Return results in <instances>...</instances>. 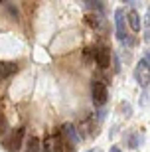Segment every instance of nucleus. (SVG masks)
Returning <instances> with one entry per match:
<instances>
[{"instance_id":"3","label":"nucleus","mask_w":150,"mask_h":152,"mask_svg":"<svg viewBox=\"0 0 150 152\" xmlns=\"http://www.w3.org/2000/svg\"><path fill=\"white\" fill-rule=\"evenodd\" d=\"M134 75H136V81H138L140 87H148L150 85V65L144 61V59H140L136 69H134Z\"/></svg>"},{"instance_id":"1","label":"nucleus","mask_w":150,"mask_h":152,"mask_svg":"<svg viewBox=\"0 0 150 152\" xmlns=\"http://www.w3.org/2000/svg\"><path fill=\"white\" fill-rule=\"evenodd\" d=\"M91 95H93V103L95 107H103L109 99V91H107V85L101 83V81H95L93 87H91Z\"/></svg>"},{"instance_id":"7","label":"nucleus","mask_w":150,"mask_h":152,"mask_svg":"<svg viewBox=\"0 0 150 152\" xmlns=\"http://www.w3.org/2000/svg\"><path fill=\"white\" fill-rule=\"evenodd\" d=\"M16 69H18L16 63H10V61H0V79L10 77L12 73H16Z\"/></svg>"},{"instance_id":"10","label":"nucleus","mask_w":150,"mask_h":152,"mask_svg":"<svg viewBox=\"0 0 150 152\" xmlns=\"http://www.w3.org/2000/svg\"><path fill=\"white\" fill-rule=\"evenodd\" d=\"M140 138H142V136H138V134H132L130 136V142H128V144H130V148H136L140 144Z\"/></svg>"},{"instance_id":"15","label":"nucleus","mask_w":150,"mask_h":152,"mask_svg":"<svg viewBox=\"0 0 150 152\" xmlns=\"http://www.w3.org/2000/svg\"><path fill=\"white\" fill-rule=\"evenodd\" d=\"M87 152H101L99 148H93V150H87Z\"/></svg>"},{"instance_id":"9","label":"nucleus","mask_w":150,"mask_h":152,"mask_svg":"<svg viewBox=\"0 0 150 152\" xmlns=\"http://www.w3.org/2000/svg\"><path fill=\"white\" fill-rule=\"evenodd\" d=\"M26 152H42V146H40V140L36 136H30L28 142H26Z\"/></svg>"},{"instance_id":"13","label":"nucleus","mask_w":150,"mask_h":152,"mask_svg":"<svg viewBox=\"0 0 150 152\" xmlns=\"http://www.w3.org/2000/svg\"><path fill=\"white\" fill-rule=\"evenodd\" d=\"M144 61H146V63H148V65H150V50L146 51V57H144Z\"/></svg>"},{"instance_id":"4","label":"nucleus","mask_w":150,"mask_h":152,"mask_svg":"<svg viewBox=\"0 0 150 152\" xmlns=\"http://www.w3.org/2000/svg\"><path fill=\"white\" fill-rule=\"evenodd\" d=\"M95 61L99 67H109V61H111V50L107 48L105 44H99L95 48Z\"/></svg>"},{"instance_id":"12","label":"nucleus","mask_w":150,"mask_h":152,"mask_svg":"<svg viewBox=\"0 0 150 152\" xmlns=\"http://www.w3.org/2000/svg\"><path fill=\"white\" fill-rule=\"evenodd\" d=\"M44 152H51V138L44 140Z\"/></svg>"},{"instance_id":"2","label":"nucleus","mask_w":150,"mask_h":152,"mask_svg":"<svg viewBox=\"0 0 150 152\" xmlns=\"http://www.w3.org/2000/svg\"><path fill=\"white\" fill-rule=\"evenodd\" d=\"M115 26H117V38L121 39V42H124V44H128V45L132 44L127 36V30H124V12H122V8H117V10H115Z\"/></svg>"},{"instance_id":"8","label":"nucleus","mask_w":150,"mask_h":152,"mask_svg":"<svg viewBox=\"0 0 150 152\" xmlns=\"http://www.w3.org/2000/svg\"><path fill=\"white\" fill-rule=\"evenodd\" d=\"M127 20H128V24H130V30H132V32H140V16H138V12L130 10L127 14Z\"/></svg>"},{"instance_id":"11","label":"nucleus","mask_w":150,"mask_h":152,"mask_svg":"<svg viewBox=\"0 0 150 152\" xmlns=\"http://www.w3.org/2000/svg\"><path fill=\"white\" fill-rule=\"evenodd\" d=\"M8 129V121H6V117L2 113H0V134H2V132H4V130Z\"/></svg>"},{"instance_id":"6","label":"nucleus","mask_w":150,"mask_h":152,"mask_svg":"<svg viewBox=\"0 0 150 152\" xmlns=\"http://www.w3.org/2000/svg\"><path fill=\"white\" fill-rule=\"evenodd\" d=\"M61 134L69 140V144H71V146H77L79 142H81V134L77 132V126H73V124H69V123L61 126Z\"/></svg>"},{"instance_id":"5","label":"nucleus","mask_w":150,"mask_h":152,"mask_svg":"<svg viewBox=\"0 0 150 152\" xmlns=\"http://www.w3.org/2000/svg\"><path fill=\"white\" fill-rule=\"evenodd\" d=\"M24 126H20V129L14 132V134L10 136V138H6V142H4V146L8 148V150H12V152H16V150H20V146H22V142H24Z\"/></svg>"},{"instance_id":"14","label":"nucleus","mask_w":150,"mask_h":152,"mask_svg":"<svg viewBox=\"0 0 150 152\" xmlns=\"http://www.w3.org/2000/svg\"><path fill=\"white\" fill-rule=\"evenodd\" d=\"M111 152H122V150H121L119 146H113V148H111Z\"/></svg>"}]
</instances>
